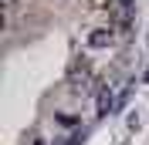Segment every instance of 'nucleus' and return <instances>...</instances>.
<instances>
[{
    "instance_id": "3",
    "label": "nucleus",
    "mask_w": 149,
    "mask_h": 145,
    "mask_svg": "<svg viewBox=\"0 0 149 145\" xmlns=\"http://www.w3.org/2000/svg\"><path fill=\"white\" fill-rule=\"evenodd\" d=\"M81 138H85V128H74L71 135H68V138H61L58 145H81Z\"/></svg>"
},
{
    "instance_id": "4",
    "label": "nucleus",
    "mask_w": 149,
    "mask_h": 145,
    "mask_svg": "<svg viewBox=\"0 0 149 145\" xmlns=\"http://www.w3.org/2000/svg\"><path fill=\"white\" fill-rule=\"evenodd\" d=\"M119 7L122 14H136V0H119Z\"/></svg>"
},
{
    "instance_id": "7",
    "label": "nucleus",
    "mask_w": 149,
    "mask_h": 145,
    "mask_svg": "<svg viewBox=\"0 0 149 145\" xmlns=\"http://www.w3.org/2000/svg\"><path fill=\"white\" fill-rule=\"evenodd\" d=\"M146 44H149V34H146Z\"/></svg>"
},
{
    "instance_id": "6",
    "label": "nucleus",
    "mask_w": 149,
    "mask_h": 145,
    "mask_svg": "<svg viewBox=\"0 0 149 145\" xmlns=\"http://www.w3.org/2000/svg\"><path fill=\"white\" fill-rule=\"evenodd\" d=\"M142 81H149V68H146V74H142Z\"/></svg>"
},
{
    "instance_id": "2",
    "label": "nucleus",
    "mask_w": 149,
    "mask_h": 145,
    "mask_svg": "<svg viewBox=\"0 0 149 145\" xmlns=\"http://www.w3.org/2000/svg\"><path fill=\"white\" fill-rule=\"evenodd\" d=\"M112 41H115L112 27H95L92 34H88V47H95V51H102V47H112Z\"/></svg>"
},
{
    "instance_id": "1",
    "label": "nucleus",
    "mask_w": 149,
    "mask_h": 145,
    "mask_svg": "<svg viewBox=\"0 0 149 145\" xmlns=\"http://www.w3.org/2000/svg\"><path fill=\"white\" fill-rule=\"evenodd\" d=\"M68 84H71L74 91H88V88H92V64L85 61V57L71 64V71H68Z\"/></svg>"
},
{
    "instance_id": "5",
    "label": "nucleus",
    "mask_w": 149,
    "mask_h": 145,
    "mask_svg": "<svg viewBox=\"0 0 149 145\" xmlns=\"http://www.w3.org/2000/svg\"><path fill=\"white\" fill-rule=\"evenodd\" d=\"M31 145H47V142H44V138H34V142H31Z\"/></svg>"
}]
</instances>
